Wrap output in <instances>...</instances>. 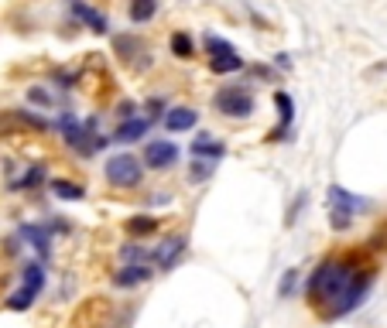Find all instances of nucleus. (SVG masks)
Segmentation results:
<instances>
[{"instance_id":"nucleus-1","label":"nucleus","mask_w":387,"mask_h":328,"mask_svg":"<svg viewBox=\"0 0 387 328\" xmlns=\"http://www.w3.org/2000/svg\"><path fill=\"white\" fill-rule=\"evenodd\" d=\"M374 277H377V270L353 256H329L309 274L305 298L319 308L322 322H336L360 308L367 291L374 287Z\"/></svg>"},{"instance_id":"nucleus-2","label":"nucleus","mask_w":387,"mask_h":328,"mask_svg":"<svg viewBox=\"0 0 387 328\" xmlns=\"http://www.w3.org/2000/svg\"><path fill=\"white\" fill-rule=\"evenodd\" d=\"M216 110L223 113V117H233V120H243V117H254V110H258V103L254 96L247 93V89H240V86H223L216 96Z\"/></svg>"},{"instance_id":"nucleus-3","label":"nucleus","mask_w":387,"mask_h":328,"mask_svg":"<svg viewBox=\"0 0 387 328\" xmlns=\"http://www.w3.org/2000/svg\"><path fill=\"white\" fill-rule=\"evenodd\" d=\"M141 178H144V164L134 154H113L106 161V181L117 188H134V185H141Z\"/></svg>"},{"instance_id":"nucleus-4","label":"nucleus","mask_w":387,"mask_h":328,"mask_svg":"<svg viewBox=\"0 0 387 328\" xmlns=\"http://www.w3.org/2000/svg\"><path fill=\"white\" fill-rule=\"evenodd\" d=\"M144 164L151 171H168L179 164V144L175 140H148L144 144Z\"/></svg>"},{"instance_id":"nucleus-5","label":"nucleus","mask_w":387,"mask_h":328,"mask_svg":"<svg viewBox=\"0 0 387 328\" xmlns=\"http://www.w3.org/2000/svg\"><path fill=\"white\" fill-rule=\"evenodd\" d=\"M155 277V270H151V263H124L117 274H113V287L117 291H130V287H141V284H148V280Z\"/></svg>"},{"instance_id":"nucleus-6","label":"nucleus","mask_w":387,"mask_h":328,"mask_svg":"<svg viewBox=\"0 0 387 328\" xmlns=\"http://www.w3.org/2000/svg\"><path fill=\"white\" fill-rule=\"evenodd\" d=\"M185 247H189V240H185V236H168V240H161L155 250H151V260H155L161 270H168V267H175V263H179V256L185 253Z\"/></svg>"},{"instance_id":"nucleus-7","label":"nucleus","mask_w":387,"mask_h":328,"mask_svg":"<svg viewBox=\"0 0 387 328\" xmlns=\"http://www.w3.org/2000/svg\"><path fill=\"white\" fill-rule=\"evenodd\" d=\"M367 199L360 195H353V192H346L343 185H329V209L333 212H346V216H357L360 209H367Z\"/></svg>"},{"instance_id":"nucleus-8","label":"nucleus","mask_w":387,"mask_h":328,"mask_svg":"<svg viewBox=\"0 0 387 328\" xmlns=\"http://www.w3.org/2000/svg\"><path fill=\"white\" fill-rule=\"evenodd\" d=\"M18 232L25 236L31 247H34V253H38L42 260H49V256H52V232H49V226H38V223H25V226L18 229Z\"/></svg>"},{"instance_id":"nucleus-9","label":"nucleus","mask_w":387,"mask_h":328,"mask_svg":"<svg viewBox=\"0 0 387 328\" xmlns=\"http://www.w3.org/2000/svg\"><path fill=\"white\" fill-rule=\"evenodd\" d=\"M151 124H155V120H148V117H130V120H124V124L113 130V140H117V144H134V140L148 137Z\"/></svg>"},{"instance_id":"nucleus-10","label":"nucleus","mask_w":387,"mask_h":328,"mask_svg":"<svg viewBox=\"0 0 387 328\" xmlns=\"http://www.w3.org/2000/svg\"><path fill=\"white\" fill-rule=\"evenodd\" d=\"M223 154H227V144L216 140L212 133H199V137L192 140V157H196V161H212V164H216Z\"/></svg>"},{"instance_id":"nucleus-11","label":"nucleus","mask_w":387,"mask_h":328,"mask_svg":"<svg viewBox=\"0 0 387 328\" xmlns=\"http://www.w3.org/2000/svg\"><path fill=\"white\" fill-rule=\"evenodd\" d=\"M196 124H199V110H192V106H175V110L165 113V126H168L172 133L192 130Z\"/></svg>"},{"instance_id":"nucleus-12","label":"nucleus","mask_w":387,"mask_h":328,"mask_svg":"<svg viewBox=\"0 0 387 328\" xmlns=\"http://www.w3.org/2000/svg\"><path fill=\"white\" fill-rule=\"evenodd\" d=\"M72 11H76L79 21L89 27V31H96V34H106V27H110V25H106V18L100 14V11H93L89 4H79V0H72Z\"/></svg>"},{"instance_id":"nucleus-13","label":"nucleus","mask_w":387,"mask_h":328,"mask_svg":"<svg viewBox=\"0 0 387 328\" xmlns=\"http://www.w3.org/2000/svg\"><path fill=\"white\" fill-rule=\"evenodd\" d=\"M52 192L62 199V202H82V199H86V188L76 185V181H65V178H55Z\"/></svg>"},{"instance_id":"nucleus-14","label":"nucleus","mask_w":387,"mask_h":328,"mask_svg":"<svg viewBox=\"0 0 387 328\" xmlns=\"http://www.w3.org/2000/svg\"><path fill=\"white\" fill-rule=\"evenodd\" d=\"M127 14H130L134 25H148V21L158 14V0H130Z\"/></svg>"},{"instance_id":"nucleus-15","label":"nucleus","mask_w":387,"mask_h":328,"mask_svg":"<svg viewBox=\"0 0 387 328\" xmlns=\"http://www.w3.org/2000/svg\"><path fill=\"white\" fill-rule=\"evenodd\" d=\"M209 69L216 72V76H230V72H240L243 69V58L233 51V55H216V58H209Z\"/></svg>"},{"instance_id":"nucleus-16","label":"nucleus","mask_w":387,"mask_h":328,"mask_svg":"<svg viewBox=\"0 0 387 328\" xmlns=\"http://www.w3.org/2000/svg\"><path fill=\"white\" fill-rule=\"evenodd\" d=\"M34 301H38V291H31V287L21 284V287H18V291H14V294H11L4 304H7V311H27Z\"/></svg>"},{"instance_id":"nucleus-17","label":"nucleus","mask_w":387,"mask_h":328,"mask_svg":"<svg viewBox=\"0 0 387 328\" xmlns=\"http://www.w3.org/2000/svg\"><path fill=\"white\" fill-rule=\"evenodd\" d=\"M21 284L42 294V287H45V267H42V263H34V260L25 263V270H21Z\"/></svg>"},{"instance_id":"nucleus-18","label":"nucleus","mask_w":387,"mask_h":328,"mask_svg":"<svg viewBox=\"0 0 387 328\" xmlns=\"http://www.w3.org/2000/svg\"><path fill=\"white\" fill-rule=\"evenodd\" d=\"M172 51H175V58H196V41L185 31H175L172 34Z\"/></svg>"},{"instance_id":"nucleus-19","label":"nucleus","mask_w":387,"mask_h":328,"mask_svg":"<svg viewBox=\"0 0 387 328\" xmlns=\"http://www.w3.org/2000/svg\"><path fill=\"white\" fill-rule=\"evenodd\" d=\"M274 106H278V113H281V130H288L291 120H295V100H291L288 93H274Z\"/></svg>"},{"instance_id":"nucleus-20","label":"nucleus","mask_w":387,"mask_h":328,"mask_svg":"<svg viewBox=\"0 0 387 328\" xmlns=\"http://www.w3.org/2000/svg\"><path fill=\"white\" fill-rule=\"evenodd\" d=\"M155 229H158L155 216H134V219H127V232H130V236H148V232H155Z\"/></svg>"},{"instance_id":"nucleus-21","label":"nucleus","mask_w":387,"mask_h":328,"mask_svg":"<svg viewBox=\"0 0 387 328\" xmlns=\"http://www.w3.org/2000/svg\"><path fill=\"white\" fill-rule=\"evenodd\" d=\"M120 260H124V263H148V260H151V250H144L141 243H127V247L120 250Z\"/></svg>"},{"instance_id":"nucleus-22","label":"nucleus","mask_w":387,"mask_h":328,"mask_svg":"<svg viewBox=\"0 0 387 328\" xmlns=\"http://www.w3.org/2000/svg\"><path fill=\"white\" fill-rule=\"evenodd\" d=\"M45 181V164H34V168H27L25 178L21 181H14V188H38Z\"/></svg>"},{"instance_id":"nucleus-23","label":"nucleus","mask_w":387,"mask_h":328,"mask_svg":"<svg viewBox=\"0 0 387 328\" xmlns=\"http://www.w3.org/2000/svg\"><path fill=\"white\" fill-rule=\"evenodd\" d=\"M203 45H206V51L212 55V58H216V55H233V51H236L230 41H223L220 34H206V38H203Z\"/></svg>"},{"instance_id":"nucleus-24","label":"nucleus","mask_w":387,"mask_h":328,"mask_svg":"<svg viewBox=\"0 0 387 328\" xmlns=\"http://www.w3.org/2000/svg\"><path fill=\"white\" fill-rule=\"evenodd\" d=\"M212 171H216V164H212V161H192V168H189V178L199 185V181L212 178Z\"/></svg>"},{"instance_id":"nucleus-25","label":"nucleus","mask_w":387,"mask_h":328,"mask_svg":"<svg viewBox=\"0 0 387 328\" xmlns=\"http://www.w3.org/2000/svg\"><path fill=\"white\" fill-rule=\"evenodd\" d=\"M27 100L34 103V106H45V110L52 106V96H49V93H45L42 86H31V89H27Z\"/></svg>"},{"instance_id":"nucleus-26","label":"nucleus","mask_w":387,"mask_h":328,"mask_svg":"<svg viewBox=\"0 0 387 328\" xmlns=\"http://www.w3.org/2000/svg\"><path fill=\"white\" fill-rule=\"evenodd\" d=\"M295 284H298V270H288V274H284V280H281V287H278V298H291Z\"/></svg>"},{"instance_id":"nucleus-27","label":"nucleus","mask_w":387,"mask_h":328,"mask_svg":"<svg viewBox=\"0 0 387 328\" xmlns=\"http://www.w3.org/2000/svg\"><path fill=\"white\" fill-rule=\"evenodd\" d=\"M117 113H120V117H134V103H120V110H117Z\"/></svg>"}]
</instances>
